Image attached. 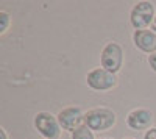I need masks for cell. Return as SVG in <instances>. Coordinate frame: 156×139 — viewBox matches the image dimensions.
Wrapping results in <instances>:
<instances>
[{
	"mask_svg": "<svg viewBox=\"0 0 156 139\" xmlns=\"http://www.w3.org/2000/svg\"><path fill=\"white\" fill-rule=\"evenodd\" d=\"M117 123V116L111 108L95 106L84 112V125L92 131H108Z\"/></svg>",
	"mask_w": 156,
	"mask_h": 139,
	"instance_id": "1",
	"label": "cell"
},
{
	"mask_svg": "<svg viewBox=\"0 0 156 139\" xmlns=\"http://www.w3.org/2000/svg\"><path fill=\"white\" fill-rule=\"evenodd\" d=\"M123 59H125V52L119 42L109 41L103 45L100 52V66L103 69L117 75L123 66Z\"/></svg>",
	"mask_w": 156,
	"mask_h": 139,
	"instance_id": "2",
	"label": "cell"
},
{
	"mask_svg": "<svg viewBox=\"0 0 156 139\" xmlns=\"http://www.w3.org/2000/svg\"><path fill=\"white\" fill-rule=\"evenodd\" d=\"M33 127L44 139H59L61 137V125L58 117L48 111H39L33 117Z\"/></svg>",
	"mask_w": 156,
	"mask_h": 139,
	"instance_id": "3",
	"label": "cell"
},
{
	"mask_svg": "<svg viewBox=\"0 0 156 139\" xmlns=\"http://www.w3.org/2000/svg\"><path fill=\"white\" fill-rule=\"evenodd\" d=\"M117 75L103 69L101 66L100 67H94L90 69L87 73H86V84L87 87H90L92 91H97V92H106V91H111L117 86Z\"/></svg>",
	"mask_w": 156,
	"mask_h": 139,
	"instance_id": "4",
	"label": "cell"
},
{
	"mask_svg": "<svg viewBox=\"0 0 156 139\" xmlns=\"http://www.w3.org/2000/svg\"><path fill=\"white\" fill-rule=\"evenodd\" d=\"M154 17V5L148 0H140L129 11V23L134 30H147L148 27H151Z\"/></svg>",
	"mask_w": 156,
	"mask_h": 139,
	"instance_id": "5",
	"label": "cell"
},
{
	"mask_svg": "<svg viewBox=\"0 0 156 139\" xmlns=\"http://www.w3.org/2000/svg\"><path fill=\"white\" fill-rule=\"evenodd\" d=\"M56 117H58L61 128L64 131H69L70 134L84 125V111L76 105L62 108L56 114Z\"/></svg>",
	"mask_w": 156,
	"mask_h": 139,
	"instance_id": "6",
	"label": "cell"
},
{
	"mask_svg": "<svg viewBox=\"0 0 156 139\" xmlns=\"http://www.w3.org/2000/svg\"><path fill=\"white\" fill-rule=\"evenodd\" d=\"M153 122L154 114L145 108H134L125 117L126 127L133 131H148L150 128H153Z\"/></svg>",
	"mask_w": 156,
	"mask_h": 139,
	"instance_id": "7",
	"label": "cell"
},
{
	"mask_svg": "<svg viewBox=\"0 0 156 139\" xmlns=\"http://www.w3.org/2000/svg\"><path fill=\"white\" fill-rule=\"evenodd\" d=\"M133 44L142 53L153 55L156 53V33L151 28L147 30H134L133 31Z\"/></svg>",
	"mask_w": 156,
	"mask_h": 139,
	"instance_id": "8",
	"label": "cell"
},
{
	"mask_svg": "<svg viewBox=\"0 0 156 139\" xmlns=\"http://www.w3.org/2000/svg\"><path fill=\"white\" fill-rule=\"evenodd\" d=\"M70 139H95V136H94V131L89 127L83 125V127H80L70 134Z\"/></svg>",
	"mask_w": 156,
	"mask_h": 139,
	"instance_id": "9",
	"label": "cell"
},
{
	"mask_svg": "<svg viewBox=\"0 0 156 139\" xmlns=\"http://www.w3.org/2000/svg\"><path fill=\"white\" fill-rule=\"evenodd\" d=\"M11 23H12V19H11V16H9V12L0 11V34L3 36V34L9 30Z\"/></svg>",
	"mask_w": 156,
	"mask_h": 139,
	"instance_id": "10",
	"label": "cell"
},
{
	"mask_svg": "<svg viewBox=\"0 0 156 139\" xmlns=\"http://www.w3.org/2000/svg\"><path fill=\"white\" fill-rule=\"evenodd\" d=\"M147 62H148V66H150V69L156 73V53H153V55H148L147 56Z\"/></svg>",
	"mask_w": 156,
	"mask_h": 139,
	"instance_id": "11",
	"label": "cell"
},
{
	"mask_svg": "<svg viewBox=\"0 0 156 139\" xmlns=\"http://www.w3.org/2000/svg\"><path fill=\"white\" fill-rule=\"evenodd\" d=\"M142 139H156V127H153V128H150L148 131H145Z\"/></svg>",
	"mask_w": 156,
	"mask_h": 139,
	"instance_id": "12",
	"label": "cell"
},
{
	"mask_svg": "<svg viewBox=\"0 0 156 139\" xmlns=\"http://www.w3.org/2000/svg\"><path fill=\"white\" fill-rule=\"evenodd\" d=\"M0 139H9L8 133H6V128H3V127H0Z\"/></svg>",
	"mask_w": 156,
	"mask_h": 139,
	"instance_id": "13",
	"label": "cell"
},
{
	"mask_svg": "<svg viewBox=\"0 0 156 139\" xmlns=\"http://www.w3.org/2000/svg\"><path fill=\"white\" fill-rule=\"evenodd\" d=\"M154 33H156V17H154V20H153V23H151V27H150Z\"/></svg>",
	"mask_w": 156,
	"mask_h": 139,
	"instance_id": "14",
	"label": "cell"
},
{
	"mask_svg": "<svg viewBox=\"0 0 156 139\" xmlns=\"http://www.w3.org/2000/svg\"><path fill=\"white\" fill-rule=\"evenodd\" d=\"M100 139H112V137H100Z\"/></svg>",
	"mask_w": 156,
	"mask_h": 139,
	"instance_id": "15",
	"label": "cell"
},
{
	"mask_svg": "<svg viewBox=\"0 0 156 139\" xmlns=\"http://www.w3.org/2000/svg\"><path fill=\"white\" fill-rule=\"evenodd\" d=\"M123 139H134V137H123Z\"/></svg>",
	"mask_w": 156,
	"mask_h": 139,
	"instance_id": "16",
	"label": "cell"
}]
</instances>
